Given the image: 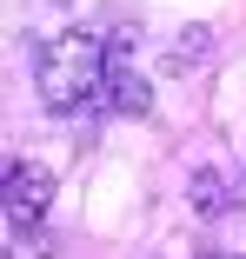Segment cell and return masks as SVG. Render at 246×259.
Masks as SVG:
<instances>
[{
    "mask_svg": "<svg viewBox=\"0 0 246 259\" xmlns=\"http://www.w3.org/2000/svg\"><path fill=\"white\" fill-rule=\"evenodd\" d=\"M107 73H113V47L100 33H47L33 47V93L47 113H80L93 100H107Z\"/></svg>",
    "mask_w": 246,
    "mask_h": 259,
    "instance_id": "6da1fadb",
    "label": "cell"
},
{
    "mask_svg": "<svg viewBox=\"0 0 246 259\" xmlns=\"http://www.w3.org/2000/svg\"><path fill=\"white\" fill-rule=\"evenodd\" d=\"M0 206H7V226H47V206H54V173L40 160H14L0 180Z\"/></svg>",
    "mask_w": 246,
    "mask_h": 259,
    "instance_id": "7a4b0ae2",
    "label": "cell"
},
{
    "mask_svg": "<svg viewBox=\"0 0 246 259\" xmlns=\"http://www.w3.org/2000/svg\"><path fill=\"white\" fill-rule=\"evenodd\" d=\"M107 107L113 113H146V80L113 54V73H107Z\"/></svg>",
    "mask_w": 246,
    "mask_h": 259,
    "instance_id": "3957f363",
    "label": "cell"
},
{
    "mask_svg": "<svg viewBox=\"0 0 246 259\" xmlns=\"http://www.w3.org/2000/svg\"><path fill=\"white\" fill-rule=\"evenodd\" d=\"M233 199H239L233 180H220L213 166H207V173H193V213H207V220H213V213H226Z\"/></svg>",
    "mask_w": 246,
    "mask_h": 259,
    "instance_id": "277c9868",
    "label": "cell"
},
{
    "mask_svg": "<svg viewBox=\"0 0 246 259\" xmlns=\"http://www.w3.org/2000/svg\"><path fill=\"white\" fill-rule=\"evenodd\" d=\"M0 259H54V239H47V226H7V252Z\"/></svg>",
    "mask_w": 246,
    "mask_h": 259,
    "instance_id": "5b68a950",
    "label": "cell"
},
{
    "mask_svg": "<svg viewBox=\"0 0 246 259\" xmlns=\"http://www.w3.org/2000/svg\"><path fill=\"white\" fill-rule=\"evenodd\" d=\"M207 54H213V33L207 27H180V40L167 47V67H200Z\"/></svg>",
    "mask_w": 246,
    "mask_h": 259,
    "instance_id": "8992f818",
    "label": "cell"
},
{
    "mask_svg": "<svg viewBox=\"0 0 246 259\" xmlns=\"http://www.w3.org/2000/svg\"><path fill=\"white\" fill-rule=\"evenodd\" d=\"M207 259H233V252H207Z\"/></svg>",
    "mask_w": 246,
    "mask_h": 259,
    "instance_id": "52a82bcc",
    "label": "cell"
}]
</instances>
